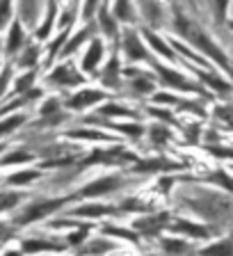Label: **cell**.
<instances>
[{
	"label": "cell",
	"mask_w": 233,
	"mask_h": 256,
	"mask_svg": "<svg viewBox=\"0 0 233 256\" xmlns=\"http://www.w3.org/2000/svg\"><path fill=\"white\" fill-rule=\"evenodd\" d=\"M174 28H176V32L178 34H183V37L188 39V42L192 44V46H196L199 50H204V53H208L212 60L218 64H222V66H228V62H226V58H224V53L220 50L215 44L210 42V37H208L206 32L202 30V28L196 26L192 18H188L183 12H178L176 10V16H174Z\"/></svg>",
	"instance_id": "1"
},
{
	"label": "cell",
	"mask_w": 233,
	"mask_h": 256,
	"mask_svg": "<svg viewBox=\"0 0 233 256\" xmlns=\"http://www.w3.org/2000/svg\"><path fill=\"white\" fill-rule=\"evenodd\" d=\"M64 206V199H42V202H30V204H23L21 208H16L12 213L10 222L14 224L16 229L18 226H28L32 222H39V220L48 218L50 213H55L58 208Z\"/></svg>",
	"instance_id": "2"
},
{
	"label": "cell",
	"mask_w": 233,
	"mask_h": 256,
	"mask_svg": "<svg viewBox=\"0 0 233 256\" xmlns=\"http://www.w3.org/2000/svg\"><path fill=\"white\" fill-rule=\"evenodd\" d=\"M28 42H30V39H28L26 30H23V21L14 16V21L10 23L7 34H5V53L7 55H18Z\"/></svg>",
	"instance_id": "3"
},
{
	"label": "cell",
	"mask_w": 233,
	"mask_h": 256,
	"mask_svg": "<svg viewBox=\"0 0 233 256\" xmlns=\"http://www.w3.org/2000/svg\"><path fill=\"white\" fill-rule=\"evenodd\" d=\"M122 186V178L119 176H103L98 181H92L90 186H85L80 190V197H98V194H108V192L116 190Z\"/></svg>",
	"instance_id": "4"
},
{
	"label": "cell",
	"mask_w": 233,
	"mask_h": 256,
	"mask_svg": "<svg viewBox=\"0 0 233 256\" xmlns=\"http://www.w3.org/2000/svg\"><path fill=\"white\" fill-rule=\"evenodd\" d=\"M26 204V192L18 188H0V213H14Z\"/></svg>",
	"instance_id": "5"
},
{
	"label": "cell",
	"mask_w": 233,
	"mask_h": 256,
	"mask_svg": "<svg viewBox=\"0 0 233 256\" xmlns=\"http://www.w3.org/2000/svg\"><path fill=\"white\" fill-rule=\"evenodd\" d=\"M124 50H126V55L130 60H146L148 53H146V48H144L142 39H140V34L132 28H128L126 32H124Z\"/></svg>",
	"instance_id": "6"
},
{
	"label": "cell",
	"mask_w": 233,
	"mask_h": 256,
	"mask_svg": "<svg viewBox=\"0 0 233 256\" xmlns=\"http://www.w3.org/2000/svg\"><path fill=\"white\" fill-rule=\"evenodd\" d=\"M50 80L58 82V85H64V87H76L82 82V76H80L71 64H60V66H55V69L50 71Z\"/></svg>",
	"instance_id": "7"
},
{
	"label": "cell",
	"mask_w": 233,
	"mask_h": 256,
	"mask_svg": "<svg viewBox=\"0 0 233 256\" xmlns=\"http://www.w3.org/2000/svg\"><path fill=\"white\" fill-rule=\"evenodd\" d=\"M28 124V114L26 112H12V114H5L0 119V142H5V138L14 135L21 126Z\"/></svg>",
	"instance_id": "8"
},
{
	"label": "cell",
	"mask_w": 233,
	"mask_h": 256,
	"mask_svg": "<svg viewBox=\"0 0 233 256\" xmlns=\"http://www.w3.org/2000/svg\"><path fill=\"white\" fill-rule=\"evenodd\" d=\"M103 98H106V94L98 90H82L71 96L69 106L74 108V110H85V108H90V106H96V103L103 101Z\"/></svg>",
	"instance_id": "9"
},
{
	"label": "cell",
	"mask_w": 233,
	"mask_h": 256,
	"mask_svg": "<svg viewBox=\"0 0 233 256\" xmlns=\"http://www.w3.org/2000/svg\"><path fill=\"white\" fill-rule=\"evenodd\" d=\"M42 176V172L39 170H18L14 172V174H7L5 181H2V186L7 188H26L30 186V183H34Z\"/></svg>",
	"instance_id": "10"
},
{
	"label": "cell",
	"mask_w": 233,
	"mask_h": 256,
	"mask_svg": "<svg viewBox=\"0 0 233 256\" xmlns=\"http://www.w3.org/2000/svg\"><path fill=\"white\" fill-rule=\"evenodd\" d=\"M34 160V154L28 149H21V146H16L12 151H5V154L0 156V167H14V165H26Z\"/></svg>",
	"instance_id": "11"
},
{
	"label": "cell",
	"mask_w": 233,
	"mask_h": 256,
	"mask_svg": "<svg viewBox=\"0 0 233 256\" xmlns=\"http://www.w3.org/2000/svg\"><path fill=\"white\" fill-rule=\"evenodd\" d=\"M103 58V42L101 39H92L90 48H87L85 58H82V71H94Z\"/></svg>",
	"instance_id": "12"
},
{
	"label": "cell",
	"mask_w": 233,
	"mask_h": 256,
	"mask_svg": "<svg viewBox=\"0 0 233 256\" xmlns=\"http://www.w3.org/2000/svg\"><path fill=\"white\" fill-rule=\"evenodd\" d=\"M39 55H42V50H39V44L28 42L26 46H23V50L18 53V60H16V64H18L21 69H32V66L37 64Z\"/></svg>",
	"instance_id": "13"
},
{
	"label": "cell",
	"mask_w": 233,
	"mask_h": 256,
	"mask_svg": "<svg viewBox=\"0 0 233 256\" xmlns=\"http://www.w3.org/2000/svg\"><path fill=\"white\" fill-rule=\"evenodd\" d=\"M156 69H158V74H160L164 85H172V87H176V90H186V92L192 90V85L178 74V71H172V69H167V66H156Z\"/></svg>",
	"instance_id": "14"
},
{
	"label": "cell",
	"mask_w": 233,
	"mask_h": 256,
	"mask_svg": "<svg viewBox=\"0 0 233 256\" xmlns=\"http://www.w3.org/2000/svg\"><path fill=\"white\" fill-rule=\"evenodd\" d=\"M62 245H55V242H48V240H37V238H26L21 242V252L26 254H37V252H60Z\"/></svg>",
	"instance_id": "15"
},
{
	"label": "cell",
	"mask_w": 233,
	"mask_h": 256,
	"mask_svg": "<svg viewBox=\"0 0 233 256\" xmlns=\"http://www.w3.org/2000/svg\"><path fill=\"white\" fill-rule=\"evenodd\" d=\"M34 78H37V76H34L32 69H28L26 74H21L14 80V85H12V96H21V94H26V92H30L32 85H34Z\"/></svg>",
	"instance_id": "16"
},
{
	"label": "cell",
	"mask_w": 233,
	"mask_h": 256,
	"mask_svg": "<svg viewBox=\"0 0 233 256\" xmlns=\"http://www.w3.org/2000/svg\"><path fill=\"white\" fill-rule=\"evenodd\" d=\"M114 18L124 23L135 21V7L130 0H114Z\"/></svg>",
	"instance_id": "17"
},
{
	"label": "cell",
	"mask_w": 233,
	"mask_h": 256,
	"mask_svg": "<svg viewBox=\"0 0 233 256\" xmlns=\"http://www.w3.org/2000/svg\"><path fill=\"white\" fill-rule=\"evenodd\" d=\"M98 26H101V30L106 32L108 37H116V34H119V30H116V18L110 14L108 7L98 10Z\"/></svg>",
	"instance_id": "18"
},
{
	"label": "cell",
	"mask_w": 233,
	"mask_h": 256,
	"mask_svg": "<svg viewBox=\"0 0 233 256\" xmlns=\"http://www.w3.org/2000/svg\"><path fill=\"white\" fill-rule=\"evenodd\" d=\"M74 215H80V218H101V215L112 213V208L103 206V204H92V206H80L71 210Z\"/></svg>",
	"instance_id": "19"
},
{
	"label": "cell",
	"mask_w": 233,
	"mask_h": 256,
	"mask_svg": "<svg viewBox=\"0 0 233 256\" xmlns=\"http://www.w3.org/2000/svg\"><path fill=\"white\" fill-rule=\"evenodd\" d=\"M14 21V0H0V32H7Z\"/></svg>",
	"instance_id": "20"
},
{
	"label": "cell",
	"mask_w": 233,
	"mask_h": 256,
	"mask_svg": "<svg viewBox=\"0 0 233 256\" xmlns=\"http://www.w3.org/2000/svg\"><path fill=\"white\" fill-rule=\"evenodd\" d=\"M144 37L148 39V46L154 48V50H158L160 55H164V58H174V53H172V48L167 46V44H164L162 39H160L154 30H144Z\"/></svg>",
	"instance_id": "21"
},
{
	"label": "cell",
	"mask_w": 233,
	"mask_h": 256,
	"mask_svg": "<svg viewBox=\"0 0 233 256\" xmlns=\"http://www.w3.org/2000/svg\"><path fill=\"white\" fill-rule=\"evenodd\" d=\"M12 85H14V69L12 66H2L0 69V101L5 96H10L7 92L12 90Z\"/></svg>",
	"instance_id": "22"
},
{
	"label": "cell",
	"mask_w": 233,
	"mask_h": 256,
	"mask_svg": "<svg viewBox=\"0 0 233 256\" xmlns=\"http://www.w3.org/2000/svg\"><path fill=\"white\" fill-rule=\"evenodd\" d=\"M103 82H106L108 87L119 85V62H116V58H112L110 64L106 66V71H103Z\"/></svg>",
	"instance_id": "23"
},
{
	"label": "cell",
	"mask_w": 233,
	"mask_h": 256,
	"mask_svg": "<svg viewBox=\"0 0 233 256\" xmlns=\"http://www.w3.org/2000/svg\"><path fill=\"white\" fill-rule=\"evenodd\" d=\"M202 254L204 256H233V240H222L218 245L204 250Z\"/></svg>",
	"instance_id": "24"
},
{
	"label": "cell",
	"mask_w": 233,
	"mask_h": 256,
	"mask_svg": "<svg viewBox=\"0 0 233 256\" xmlns=\"http://www.w3.org/2000/svg\"><path fill=\"white\" fill-rule=\"evenodd\" d=\"M90 32H92V28H82V30L78 32V34H74V37H71V42L66 44V46H64L62 55H69V53H74L76 48H78L80 44H82V42H85L87 37H90Z\"/></svg>",
	"instance_id": "25"
},
{
	"label": "cell",
	"mask_w": 233,
	"mask_h": 256,
	"mask_svg": "<svg viewBox=\"0 0 233 256\" xmlns=\"http://www.w3.org/2000/svg\"><path fill=\"white\" fill-rule=\"evenodd\" d=\"M60 101L58 98H46V101L42 103V106H39V114H42L44 119L46 117H55V114H60Z\"/></svg>",
	"instance_id": "26"
},
{
	"label": "cell",
	"mask_w": 233,
	"mask_h": 256,
	"mask_svg": "<svg viewBox=\"0 0 233 256\" xmlns=\"http://www.w3.org/2000/svg\"><path fill=\"white\" fill-rule=\"evenodd\" d=\"M98 114H103V117H130L132 112H128L126 108H122V106L110 103V106H103L101 110H98Z\"/></svg>",
	"instance_id": "27"
},
{
	"label": "cell",
	"mask_w": 233,
	"mask_h": 256,
	"mask_svg": "<svg viewBox=\"0 0 233 256\" xmlns=\"http://www.w3.org/2000/svg\"><path fill=\"white\" fill-rule=\"evenodd\" d=\"M132 87H135V92H140V94H146V92L154 90V80L144 78V74H135L132 76Z\"/></svg>",
	"instance_id": "28"
},
{
	"label": "cell",
	"mask_w": 233,
	"mask_h": 256,
	"mask_svg": "<svg viewBox=\"0 0 233 256\" xmlns=\"http://www.w3.org/2000/svg\"><path fill=\"white\" fill-rule=\"evenodd\" d=\"M176 229L183 231V234H190V236H199V238L208 234V231L202 229V226H194V224H186V222H178V224H176Z\"/></svg>",
	"instance_id": "29"
},
{
	"label": "cell",
	"mask_w": 233,
	"mask_h": 256,
	"mask_svg": "<svg viewBox=\"0 0 233 256\" xmlns=\"http://www.w3.org/2000/svg\"><path fill=\"white\" fill-rule=\"evenodd\" d=\"M108 234L110 236H119V238H126V240H138V234L132 231H126V229H116V226H108Z\"/></svg>",
	"instance_id": "30"
},
{
	"label": "cell",
	"mask_w": 233,
	"mask_h": 256,
	"mask_svg": "<svg viewBox=\"0 0 233 256\" xmlns=\"http://www.w3.org/2000/svg\"><path fill=\"white\" fill-rule=\"evenodd\" d=\"M71 138H85V140H108V135L103 133H92V130H74L69 133Z\"/></svg>",
	"instance_id": "31"
},
{
	"label": "cell",
	"mask_w": 233,
	"mask_h": 256,
	"mask_svg": "<svg viewBox=\"0 0 233 256\" xmlns=\"http://www.w3.org/2000/svg\"><path fill=\"white\" fill-rule=\"evenodd\" d=\"M96 7H98V0H85V7H82V18H85V21L92 18V14L96 12Z\"/></svg>",
	"instance_id": "32"
},
{
	"label": "cell",
	"mask_w": 233,
	"mask_h": 256,
	"mask_svg": "<svg viewBox=\"0 0 233 256\" xmlns=\"http://www.w3.org/2000/svg\"><path fill=\"white\" fill-rule=\"evenodd\" d=\"M151 138H154L156 142H164V140L170 138V130H164L162 126H156V128H151Z\"/></svg>",
	"instance_id": "33"
},
{
	"label": "cell",
	"mask_w": 233,
	"mask_h": 256,
	"mask_svg": "<svg viewBox=\"0 0 233 256\" xmlns=\"http://www.w3.org/2000/svg\"><path fill=\"white\" fill-rule=\"evenodd\" d=\"M226 5H228V0H215V12H218V21L220 23H222L224 16H226Z\"/></svg>",
	"instance_id": "34"
},
{
	"label": "cell",
	"mask_w": 233,
	"mask_h": 256,
	"mask_svg": "<svg viewBox=\"0 0 233 256\" xmlns=\"http://www.w3.org/2000/svg\"><path fill=\"white\" fill-rule=\"evenodd\" d=\"M204 80H206V82H208V85H212V87H215V90H228V87H226V82H222V80H218V78H215V76H204Z\"/></svg>",
	"instance_id": "35"
},
{
	"label": "cell",
	"mask_w": 233,
	"mask_h": 256,
	"mask_svg": "<svg viewBox=\"0 0 233 256\" xmlns=\"http://www.w3.org/2000/svg\"><path fill=\"white\" fill-rule=\"evenodd\" d=\"M218 114H220L222 119H226V122L233 126V108H224V106L218 108Z\"/></svg>",
	"instance_id": "36"
},
{
	"label": "cell",
	"mask_w": 233,
	"mask_h": 256,
	"mask_svg": "<svg viewBox=\"0 0 233 256\" xmlns=\"http://www.w3.org/2000/svg\"><path fill=\"white\" fill-rule=\"evenodd\" d=\"M164 247H167V250H174V252H180L186 245H180V242H164Z\"/></svg>",
	"instance_id": "37"
},
{
	"label": "cell",
	"mask_w": 233,
	"mask_h": 256,
	"mask_svg": "<svg viewBox=\"0 0 233 256\" xmlns=\"http://www.w3.org/2000/svg\"><path fill=\"white\" fill-rule=\"evenodd\" d=\"M0 256H23V252H18V250H5Z\"/></svg>",
	"instance_id": "38"
},
{
	"label": "cell",
	"mask_w": 233,
	"mask_h": 256,
	"mask_svg": "<svg viewBox=\"0 0 233 256\" xmlns=\"http://www.w3.org/2000/svg\"><path fill=\"white\" fill-rule=\"evenodd\" d=\"M5 149H7V144H5V142H0V156L5 154Z\"/></svg>",
	"instance_id": "39"
},
{
	"label": "cell",
	"mask_w": 233,
	"mask_h": 256,
	"mask_svg": "<svg viewBox=\"0 0 233 256\" xmlns=\"http://www.w3.org/2000/svg\"><path fill=\"white\" fill-rule=\"evenodd\" d=\"M0 69H2V64H0Z\"/></svg>",
	"instance_id": "40"
},
{
	"label": "cell",
	"mask_w": 233,
	"mask_h": 256,
	"mask_svg": "<svg viewBox=\"0 0 233 256\" xmlns=\"http://www.w3.org/2000/svg\"><path fill=\"white\" fill-rule=\"evenodd\" d=\"M140 2H142V0H140Z\"/></svg>",
	"instance_id": "41"
}]
</instances>
